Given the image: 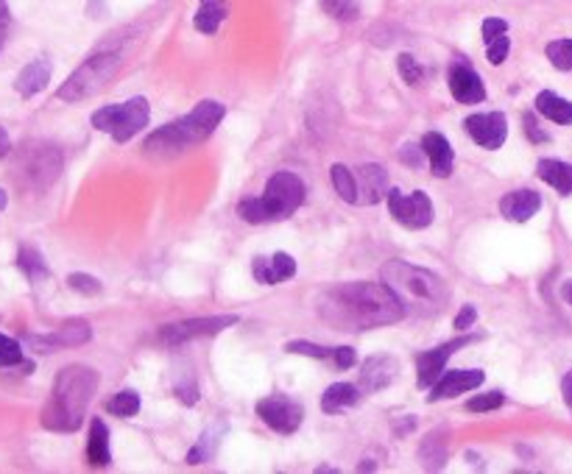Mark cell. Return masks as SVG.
Masks as SVG:
<instances>
[{
	"label": "cell",
	"mask_w": 572,
	"mask_h": 474,
	"mask_svg": "<svg viewBox=\"0 0 572 474\" xmlns=\"http://www.w3.org/2000/svg\"><path fill=\"white\" fill-rule=\"evenodd\" d=\"M319 313L338 329H374L405 316L400 296L385 282H343L322 293Z\"/></svg>",
	"instance_id": "6da1fadb"
},
{
	"label": "cell",
	"mask_w": 572,
	"mask_h": 474,
	"mask_svg": "<svg viewBox=\"0 0 572 474\" xmlns=\"http://www.w3.org/2000/svg\"><path fill=\"white\" fill-rule=\"evenodd\" d=\"M98 388V374L84 366L65 368L51 391V402L42 410V424L56 433H73L81 427L87 405L93 402V394Z\"/></svg>",
	"instance_id": "7a4b0ae2"
},
{
	"label": "cell",
	"mask_w": 572,
	"mask_h": 474,
	"mask_svg": "<svg viewBox=\"0 0 572 474\" xmlns=\"http://www.w3.org/2000/svg\"><path fill=\"white\" fill-rule=\"evenodd\" d=\"M383 282L400 296L405 316L408 313L433 316V313L442 310L444 298H447V285H444L442 277L427 271V268L411 266L405 260L385 263L383 266Z\"/></svg>",
	"instance_id": "3957f363"
},
{
	"label": "cell",
	"mask_w": 572,
	"mask_h": 474,
	"mask_svg": "<svg viewBox=\"0 0 572 474\" xmlns=\"http://www.w3.org/2000/svg\"><path fill=\"white\" fill-rule=\"evenodd\" d=\"M227 109L224 104L218 101H201L193 112H188L185 117H179L176 123H168L162 128L146 140L143 151L146 156H173V154H182L185 148L196 146V143H204L212 132L215 126L224 120Z\"/></svg>",
	"instance_id": "277c9868"
},
{
	"label": "cell",
	"mask_w": 572,
	"mask_h": 474,
	"mask_svg": "<svg viewBox=\"0 0 572 474\" xmlns=\"http://www.w3.org/2000/svg\"><path fill=\"white\" fill-rule=\"evenodd\" d=\"M304 201V185L296 174L280 170L266 185V193L260 198H243L238 204V215L249 224H269V221H282L301 207Z\"/></svg>",
	"instance_id": "5b68a950"
},
{
	"label": "cell",
	"mask_w": 572,
	"mask_h": 474,
	"mask_svg": "<svg viewBox=\"0 0 572 474\" xmlns=\"http://www.w3.org/2000/svg\"><path fill=\"white\" fill-rule=\"evenodd\" d=\"M117 67H120V56L117 54H96V56H90L59 87V93H56L59 101L76 104V101L98 96L107 84L115 78Z\"/></svg>",
	"instance_id": "8992f818"
},
{
	"label": "cell",
	"mask_w": 572,
	"mask_h": 474,
	"mask_svg": "<svg viewBox=\"0 0 572 474\" xmlns=\"http://www.w3.org/2000/svg\"><path fill=\"white\" fill-rule=\"evenodd\" d=\"M148 115H151V109H148L146 98H131V101L98 109L93 115V126L98 132L112 135L117 143H126L148 126Z\"/></svg>",
	"instance_id": "52a82bcc"
},
{
	"label": "cell",
	"mask_w": 572,
	"mask_h": 474,
	"mask_svg": "<svg viewBox=\"0 0 572 474\" xmlns=\"http://www.w3.org/2000/svg\"><path fill=\"white\" fill-rule=\"evenodd\" d=\"M388 207L393 221L403 224L405 229H424L433 224V201L427 193L414 190L411 196H403L400 190H388Z\"/></svg>",
	"instance_id": "ba28073f"
},
{
	"label": "cell",
	"mask_w": 572,
	"mask_h": 474,
	"mask_svg": "<svg viewBox=\"0 0 572 474\" xmlns=\"http://www.w3.org/2000/svg\"><path fill=\"white\" fill-rule=\"evenodd\" d=\"M238 324V316H207V318H190V321H182V324H168L159 329V340L165 347H179L185 340H193V338H204V335H215L227 327H235Z\"/></svg>",
	"instance_id": "9c48e42d"
},
{
	"label": "cell",
	"mask_w": 572,
	"mask_h": 474,
	"mask_svg": "<svg viewBox=\"0 0 572 474\" xmlns=\"http://www.w3.org/2000/svg\"><path fill=\"white\" fill-rule=\"evenodd\" d=\"M257 416L266 421L274 433H282V436H291L301 427V405L288 399V397H266L257 402Z\"/></svg>",
	"instance_id": "30bf717a"
},
{
	"label": "cell",
	"mask_w": 572,
	"mask_h": 474,
	"mask_svg": "<svg viewBox=\"0 0 572 474\" xmlns=\"http://www.w3.org/2000/svg\"><path fill=\"white\" fill-rule=\"evenodd\" d=\"M466 132L472 135V140L483 148H500L508 137V120L500 112H480V115H469L464 120Z\"/></svg>",
	"instance_id": "8fae6325"
},
{
	"label": "cell",
	"mask_w": 572,
	"mask_h": 474,
	"mask_svg": "<svg viewBox=\"0 0 572 474\" xmlns=\"http://www.w3.org/2000/svg\"><path fill=\"white\" fill-rule=\"evenodd\" d=\"M466 343H469V338H455V340H447V343H442V347H435V349H430V352H422L419 360H416V368H419L416 385H419V388H433V385L438 382V377L444 374L447 360H450L461 347H466Z\"/></svg>",
	"instance_id": "7c38bea8"
},
{
	"label": "cell",
	"mask_w": 572,
	"mask_h": 474,
	"mask_svg": "<svg viewBox=\"0 0 572 474\" xmlns=\"http://www.w3.org/2000/svg\"><path fill=\"white\" fill-rule=\"evenodd\" d=\"M486 374L480 368H458V371H447L438 377V382L433 385V394H430V402H442V399H453L458 394H466V391H475V388L483 385Z\"/></svg>",
	"instance_id": "4fadbf2b"
},
{
	"label": "cell",
	"mask_w": 572,
	"mask_h": 474,
	"mask_svg": "<svg viewBox=\"0 0 572 474\" xmlns=\"http://www.w3.org/2000/svg\"><path fill=\"white\" fill-rule=\"evenodd\" d=\"M450 93L458 104H480L486 98V87L469 62H455L450 67Z\"/></svg>",
	"instance_id": "5bb4252c"
},
{
	"label": "cell",
	"mask_w": 572,
	"mask_h": 474,
	"mask_svg": "<svg viewBox=\"0 0 572 474\" xmlns=\"http://www.w3.org/2000/svg\"><path fill=\"white\" fill-rule=\"evenodd\" d=\"M539 209H542V196L536 190H514V193H506L500 198L503 218L506 221H514V224L531 221Z\"/></svg>",
	"instance_id": "9a60e30c"
},
{
	"label": "cell",
	"mask_w": 572,
	"mask_h": 474,
	"mask_svg": "<svg viewBox=\"0 0 572 474\" xmlns=\"http://www.w3.org/2000/svg\"><path fill=\"white\" fill-rule=\"evenodd\" d=\"M251 274L262 285H280V282H288L296 274V260L285 251H277L271 260H266V257H254Z\"/></svg>",
	"instance_id": "2e32d148"
},
{
	"label": "cell",
	"mask_w": 572,
	"mask_h": 474,
	"mask_svg": "<svg viewBox=\"0 0 572 474\" xmlns=\"http://www.w3.org/2000/svg\"><path fill=\"white\" fill-rule=\"evenodd\" d=\"M422 151L424 156L430 159V170H433V176L438 179H447L453 174V162H455V154H453V146L447 143L444 135H438V132H427L422 137Z\"/></svg>",
	"instance_id": "e0dca14e"
},
{
	"label": "cell",
	"mask_w": 572,
	"mask_h": 474,
	"mask_svg": "<svg viewBox=\"0 0 572 474\" xmlns=\"http://www.w3.org/2000/svg\"><path fill=\"white\" fill-rule=\"evenodd\" d=\"M355 182H358V204H377L388 198V174L383 165H363Z\"/></svg>",
	"instance_id": "ac0fdd59"
},
{
	"label": "cell",
	"mask_w": 572,
	"mask_h": 474,
	"mask_svg": "<svg viewBox=\"0 0 572 474\" xmlns=\"http://www.w3.org/2000/svg\"><path fill=\"white\" fill-rule=\"evenodd\" d=\"M90 338H93L90 324L78 321V324H67V327H62V329H59V332H54V335L31 338V347H36L39 352H54V349H59V347H78V343H87Z\"/></svg>",
	"instance_id": "d6986e66"
},
{
	"label": "cell",
	"mask_w": 572,
	"mask_h": 474,
	"mask_svg": "<svg viewBox=\"0 0 572 474\" xmlns=\"http://www.w3.org/2000/svg\"><path fill=\"white\" fill-rule=\"evenodd\" d=\"M397 371H400L397 360L388 358V355L369 358L363 363V371H361V385L366 388V391H383V388H388L393 382Z\"/></svg>",
	"instance_id": "ffe728a7"
},
{
	"label": "cell",
	"mask_w": 572,
	"mask_h": 474,
	"mask_svg": "<svg viewBox=\"0 0 572 474\" xmlns=\"http://www.w3.org/2000/svg\"><path fill=\"white\" fill-rule=\"evenodd\" d=\"M51 81V62L48 59H34L31 65H26L15 81V90L23 96V98H31L36 93H42L48 87Z\"/></svg>",
	"instance_id": "44dd1931"
},
{
	"label": "cell",
	"mask_w": 572,
	"mask_h": 474,
	"mask_svg": "<svg viewBox=\"0 0 572 474\" xmlns=\"http://www.w3.org/2000/svg\"><path fill=\"white\" fill-rule=\"evenodd\" d=\"M87 460L93 466H109L112 449H109V429L101 419H93L90 424V439H87Z\"/></svg>",
	"instance_id": "7402d4cb"
},
{
	"label": "cell",
	"mask_w": 572,
	"mask_h": 474,
	"mask_svg": "<svg viewBox=\"0 0 572 474\" xmlns=\"http://www.w3.org/2000/svg\"><path fill=\"white\" fill-rule=\"evenodd\" d=\"M536 174L542 182H547L550 187H556L561 196L572 193V165L561 162V159H539Z\"/></svg>",
	"instance_id": "603a6c76"
},
{
	"label": "cell",
	"mask_w": 572,
	"mask_h": 474,
	"mask_svg": "<svg viewBox=\"0 0 572 474\" xmlns=\"http://www.w3.org/2000/svg\"><path fill=\"white\" fill-rule=\"evenodd\" d=\"M361 402V388L352 382H335L330 385L324 397H322V410L324 413H338L343 408H352Z\"/></svg>",
	"instance_id": "cb8c5ba5"
},
{
	"label": "cell",
	"mask_w": 572,
	"mask_h": 474,
	"mask_svg": "<svg viewBox=\"0 0 572 474\" xmlns=\"http://www.w3.org/2000/svg\"><path fill=\"white\" fill-rule=\"evenodd\" d=\"M536 112L545 115L547 120L558 123V126H572V101L545 90L536 96Z\"/></svg>",
	"instance_id": "d4e9b609"
},
{
	"label": "cell",
	"mask_w": 572,
	"mask_h": 474,
	"mask_svg": "<svg viewBox=\"0 0 572 474\" xmlns=\"http://www.w3.org/2000/svg\"><path fill=\"white\" fill-rule=\"evenodd\" d=\"M224 17H227V6L221 4V0H204L201 9H199L196 17H193V25H196L201 34H215L218 25L224 23Z\"/></svg>",
	"instance_id": "484cf974"
},
{
	"label": "cell",
	"mask_w": 572,
	"mask_h": 474,
	"mask_svg": "<svg viewBox=\"0 0 572 474\" xmlns=\"http://www.w3.org/2000/svg\"><path fill=\"white\" fill-rule=\"evenodd\" d=\"M419 458L427 469H442L444 460H447V441L442 439V429H435V433H430L419 449Z\"/></svg>",
	"instance_id": "4316f807"
},
{
	"label": "cell",
	"mask_w": 572,
	"mask_h": 474,
	"mask_svg": "<svg viewBox=\"0 0 572 474\" xmlns=\"http://www.w3.org/2000/svg\"><path fill=\"white\" fill-rule=\"evenodd\" d=\"M221 436H224V427L221 424H215V427H209L207 433L199 439V444L190 449V455H188V463H207L212 455H215V449H218V444H221Z\"/></svg>",
	"instance_id": "83f0119b"
},
{
	"label": "cell",
	"mask_w": 572,
	"mask_h": 474,
	"mask_svg": "<svg viewBox=\"0 0 572 474\" xmlns=\"http://www.w3.org/2000/svg\"><path fill=\"white\" fill-rule=\"evenodd\" d=\"M330 179H332L335 193H338L346 204H358V182H355V174H352L349 167L332 165V167H330Z\"/></svg>",
	"instance_id": "f1b7e54d"
},
{
	"label": "cell",
	"mask_w": 572,
	"mask_h": 474,
	"mask_svg": "<svg viewBox=\"0 0 572 474\" xmlns=\"http://www.w3.org/2000/svg\"><path fill=\"white\" fill-rule=\"evenodd\" d=\"M17 266L20 271L31 279V282H39V279H46L48 277V266L46 260H42V254L31 246H23L20 254H17Z\"/></svg>",
	"instance_id": "f546056e"
},
{
	"label": "cell",
	"mask_w": 572,
	"mask_h": 474,
	"mask_svg": "<svg viewBox=\"0 0 572 474\" xmlns=\"http://www.w3.org/2000/svg\"><path fill=\"white\" fill-rule=\"evenodd\" d=\"M107 410L112 416H120V419H131L140 413V394L131 391V388H126V391L115 394L109 402H107Z\"/></svg>",
	"instance_id": "4dcf8cb0"
},
{
	"label": "cell",
	"mask_w": 572,
	"mask_h": 474,
	"mask_svg": "<svg viewBox=\"0 0 572 474\" xmlns=\"http://www.w3.org/2000/svg\"><path fill=\"white\" fill-rule=\"evenodd\" d=\"M319 6L341 23H352L361 15V0H319Z\"/></svg>",
	"instance_id": "1f68e13d"
},
{
	"label": "cell",
	"mask_w": 572,
	"mask_h": 474,
	"mask_svg": "<svg viewBox=\"0 0 572 474\" xmlns=\"http://www.w3.org/2000/svg\"><path fill=\"white\" fill-rule=\"evenodd\" d=\"M547 59L556 70H572V39H556L547 45Z\"/></svg>",
	"instance_id": "d6a6232c"
},
{
	"label": "cell",
	"mask_w": 572,
	"mask_h": 474,
	"mask_svg": "<svg viewBox=\"0 0 572 474\" xmlns=\"http://www.w3.org/2000/svg\"><path fill=\"white\" fill-rule=\"evenodd\" d=\"M20 363H23V347L15 338L0 335V368H12Z\"/></svg>",
	"instance_id": "836d02e7"
},
{
	"label": "cell",
	"mask_w": 572,
	"mask_h": 474,
	"mask_svg": "<svg viewBox=\"0 0 572 474\" xmlns=\"http://www.w3.org/2000/svg\"><path fill=\"white\" fill-rule=\"evenodd\" d=\"M285 352H291V355H307V358H319V360H324V358H332V352H335V349H330V347H319V343H307V340H291V343H285Z\"/></svg>",
	"instance_id": "e575fe53"
},
{
	"label": "cell",
	"mask_w": 572,
	"mask_h": 474,
	"mask_svg": "<svg viewBox=\"0 0 572 474\" xmlns=\"http://www.w3.org/2000/svg\"><path fill=\"white\" fill-rule=\"evenodd\" d=\"M503 405H506V397L500 391H492V394H480V397L469 399L466 402V410H472V413H489V410H497Z\"/></svg>",
	"instance_id": "d590c367"
},
{
	"label": "cell",
	"mask_w": 572,
	"mask_h": 474,
	"mask_svg": "<svg viewBox=\"0 0 572 474\" xmlns=\"http://www.w3.org/2000/svg\"><path fill=\"white\" fill-rule=\"evenodd\" d=\"M397 67H400V76H403L405 84H419L422 76H424L422 65H419L411 54H403V56L397 59Z\"/></svg>",
	"instance_id": "8d00e7d4"
},
{
	"label": "cell",
	"mask_w": 572,
	"mask_h": 474,
	"mask_svg": "<svg viewBox=\"0 0 572 474\" xmlns=\"http://www.w3.org/2000/svg\"><path fill=\"white\" fill-rule=\"evenodd\" d=\"M67 285H70L73 290L84 293V296H96V293H101V282H98L96 277H87V274H70V277H67Z\"/></svg>",
	"instance_id": "74e56055"
},
{
	"label": "cell",
	"mask_w": 572,
	"mask_h": 474,
	"mask_svg": "<svg viewBox=\"0 0 572 474\" xmlns=\"http://www.w3.org/2000/svg\"><path fill=\"white\" fill-rule=\"evenodd\" d=\"M508 48H511V39L503 34V36H497V39H492V42H486V54H489V62L492 65H503L506 62V56H508Z\"/></svg>",
	"instance_id": "f35d334b"
},
{
	"label": "cell",
	"mask_w": 572,
	"mask_h": 474,
	"mask_svg": "<svg viewBox=\"0 0 572 474\" xmlns=\"http://www.w3.org/2000/svg\"><path fill=\"white\" fill-rule=\"evenodd\" d=\"M522 123H525V135H527V140H534V143H547V140H550L547 132H542V128H539V120H536L531 112H525V115H522Z\"/></svg>",
	"instance_id": "ab89813d"
},
{
	"label": "cell",
	"mask_w": 572,
	"mask_h": 474,
	"mask_svg": "<svg viewBox=\"0 0 572 474\" xmlns=\"http://www.w3.org/2000/svg\"><path fill=\"white\" fill-rule=\"evenodd\" d=\"M503 34H508V23L503 17H489L486 23H483V39H486V42H492V39H497Z\"/></svg>",
	"instance_id": "60d3db41"
},
{
	"label": "cell",
	"mask_w": 572,
	"mask_h": 474,
	"mask_svg": "<svg viewBox=\"0 0 572 474\" xmlns=\"http://www.w3.org/2000/svg\"><path fill=\"white\" fill-rule=\"evenodd\" d=\"M176 394H179V399H182L185 405H193V402L199 399V385L188 377L185 382H176Z\"/></svg>",
	"instance_id": "b9f144b4"
},
{
	"label": "cell",
	"mask_w": 572,
	"mask_h": 474,
	"mask_svg": "<svg viewBox=\"0 0 572 474\" xmlns=\"http://www.w3.org/2000/svg\"><path fill=\"white\" fill-rule=\"evenodd\" d=\"M332 360L338 368H349V366H355V349H349V347H341L332 352Z\"/></svg>",
	"instance_id": "7bdbcfd3"
},
{
	"label": "cell",
	"mask_w": 572,
	"mask_h": 474,
	"mask_svg": "<svg viewBox=\"0 0 572 474\" xmlns=\"http://www.w3.org/2000/svg\"><path fill=\"white\" fill-rule=\"evenodd\" d=\"M475 318H477V310H475L472 305H466V308L455 316V329H469V327L475 324Z\"/></svg>",
	"instance_id": "ee69618b"
},
{
	"label": "cell",
	"mask_w": 572,
	"mask_h": 474,
	"mask_svg": "<svg viewBox=\"0 0 572 474\" xmlns=\"http://www.w3.org/2000/svg\"><path fill=\"white\" fill-rule=\"evenodd\" d=\"M561 394H564L567 408L572 410V371H567V377L561 379Z\"/></svg>",
	"instance_id": "f6af8a7d"
},
{
	"label": "cell",
	"mask_w": 572,
	"mask_h": 474,
	"mask_svg": "<svg viewBox=\"0 0 572 474\" xmlns=\"http://www.w3.org/2000/svg\"><path fill=\"white\" fill-rule=\"evenodd\" d=\"M9 151H12V137L6 128H0V159L9 156Z\"/></svg>",
	"instance_id": "bcb514c9"
},
{
	"label": "cell",
	"mask_w": 572,
	"mask_h": 474,
	"mask_svg": "<svg viewBox=\"0 0 572 474\" xmlns=\"http://www.w3.org/2000/svg\"><path fill=\"white\" fill-rule=\"evenodd\" d=\"M561 296H564L567 305H572V279H567V282L561 285Z\"/></svg>",
	"instance_id": "7dc6e473"
},
{
	"label": "cell",
	"mask_w": 572,
	"mask_h": 474,
	"mask_svg": "<svg viewBox=\"0 0 572 474\" xmlns=\"http://www.w3.org/2000/svg\"><path fill=\"white\" fill-rule=\"evenodd\" d=\"M0 23H9V4L0 0Z\"/></svg>",
	"instance_id": "c3c4849f"
},
{
	"label": "cell",
	"mask_w": 572,
	"mask_h": 474,
	"mask_svg": "<svg viewBox=\"0 0 572 474\" xmlns=\"http://www.w3.org/2000/svg\"><path fill=\"white\" fill-rule=\"evenodd\" d=\"M4 42H6V23H0V48H4Z\"/></svg>",
	"instance_id": "681fc988"
},
{
	"label": "cell",
	"mask_w": 572,
	"mask_h": 474,
	"mask_svg": "<svg viewBox=\"0 0 572 474\" xmlns=\"http://www.w3.org/2000/svg\"><path fill=\"white\" fill-rule=\"evenodd\" d=\"M0 209H6V190H0Z\"/></svg>",
	"instance_id": "f907efd6"
},
{
	"label": "cell",
	"mask_w": 572,
	"mask_h": 474,
	"mask_svg": "<svg viewBox=\"0 0 572 474\" xmlns=\"http://www.w3.org/2000/svg\"><path fill=\"white\" fill-rule=\"evenodd\" d=\"M201 4H204V0H201Z\"/></svg>",
	"instance_id": "816d5d0a"
}]
</instances>
